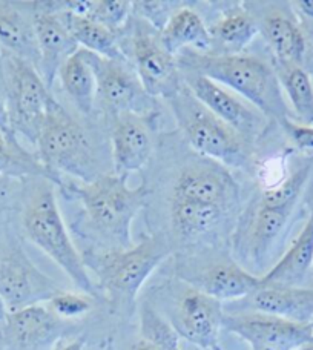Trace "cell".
<instances>
[{"label":"cell","mask_w":313,"mask_h":350,"mask_svg":"<svg viewBox=\"0 0 313 350\" xmlns=\"http://www.w3.org/2000/svg\"><path fill=\"white\" fill-rule=\"evenodd\" d=\"M312 329H313V323H312Z\"/></svg>","instance_id":"obj_46"},{"label":"cell","mask_w":313,"mask_h":350,"mask_svg":"<svg viewBox=\"0 0 313 350\" xmlns=\"http://www.w3.org/2000/svg\"><path fill=\"white\" fill-rule=\"evenodd\" d=\"M6 315H8V310H6L3 301H2V299H0V326H2V324L5 323Z\"/></svg>","instance_id":"obj_41"},{"label":"cell","mask_w":313,"mask_h":350,"mask_svg":"<svg viewBox=\"0 0 313 350\" xmlns=\"http://www.w3.org/2000/svg\"><path fill=\"white\" fill-rule=\"evenodd\" d=\"M16 180L12 178H5V177H0V204H2L6 198L10 197L11 189H12V185H14Z\"/></svg>","instance_id":"obj_38"},{"label":"cell","mask_w":313,"mask_h":350,"mask_svg":"<svg viewBox=\"0 0 313 350\" xmlns=\"http://www.w3.org/2000/svg\"><path fill=\"white\" fill-rule=\"evenodd\" d=\"M167 102L180 129L200 155L235 170H247L252 165L254 143L198 102L185 85Z\"/></svg>","instance_id":"obj_5"},{"label":"cell","mask_w":313,"mask_h":350,"mask_svg":"<svg viewBox=\"0 0 313 350\" xmlns=\"http://www.w3.org/2000/svg\"><path fill=\"white\" fill-rule=\"evenodd\" d=\"M152 154V133L149 118L134 112H122L111 123L112 174L129 178L141 171Z\"/></svg>","instance_id":"obj_16"},{"label":"cell","mask_w":313,"mask_h":350,"mask_svg":"<svg viewBox=\"0 0 313 350\" xmlns=\"http://www.w3.org/2000/svg\"><path fill=\"white\" fill-rule=\"evenodd\" d=\"M54 350H83V342L80 340H74L70 342H65V345H60Z\"/></svg>","instance_id":"obj_39"},{"label":"cell","mask_w":313,"mask_h":350,"mask_svg":"<svg viewBox=\"0 0 313 350\" xmlns=\"http://www.w3.org/2000/svg\"><path fill=\"white\" fill-rule=\"evenodd\" d=\"M181 281L206 293L220 303L241 301L261 286V278L244 269L232 258H220L198 267L180 272Z\"/></svg>","instance_id":"obj_17"},{"label":"cell","mask_w":313,"mask_h":350,"mask_svg":"<svg viewBox=\"0 0 313 350\" xmlns=\"http://www.w3.org/2000/svg\"><path fill=\"white\" fill-rule=\"evenodd\" d=\"M223 329L246 341L252 350H295L313 340L312 324L254 310L224 312Z\"/></svg>","instance_id":"obj_10"},{"label":"cell","mask_w":313,"mask_h":350,"mask_svg":"<svg viewBox=\"0 0 313 350\" xmlns=\"http://www.w3.org/2000/svg\"><path fill=\"white\" fill-rule=\"evenodd\" d=\"M223 303L186 284L175 295L169 323L180 338L202 350L218 346V334L223 329Z\"/></svg>","instance_id":"obj_13"},{"label":"cell","mask_w":313,"mask_h":350,"mask_svg":"<svg viewBox=\"0 0 313 350\" xmlns=\"http://www.w3.org/2000/svg\"><path fill=\"white\" fill-rule=\"evenodd\" d=\"M209 350H223V349L220 347V345H218V346H215V347H212V349H209Z\"/></svg>","instance_id":"obj_45"},{"label":"cell","mask_w":313,"mask_h":350,"mask_svg":"<svg viewBox=\"0 0 313 350\" xmlns=\"http://www.w3.org/2000/svg\"><path fill=\"white\" fill-rule=\"evenodd\" d=\"M66 321L46 303L11 312L0 327L5 345L16 350H49L65 334Z\"/></svg>","instance_id":"obj_18"},{"label":"cell","mask_w":313,"mask_h":350,"mask_svg":"<svg viewBox=\"0 0 313 350\" xmlns=\"http://www.w3.org/2000/svg\"><path fill=\"white\" fill-rule=\"evenodd\" d=\"M0 131H11L6 111V80L3 70V57L0 59Z\"/></svg>","instance_id":"obj_36"},{"label":"cell","mask_w":313,"mask_h":350,"mask_svg":"<svg viewBox=\"0 0 313 350\" xmlns=\"http://www.w3.org/2000/svg\"><path fill=\"white\" fill-rule=\"evenodd\" d=\"M295 350H313V340H312V341H308V342H304V345L297 347Z\"/></svg>","instance_id":"obj_42"},{"label":"cell","mask_w":313,"mask_h":350,"mask_svg":"<svg viewBox=\"0 0 313 350\" xmlns=\"http://www.w3.org/2000/svg\"><path fill=\"white\" fill-rule=\"evenodd\" d=\"M238 303V301H236ZM240 310H254L261 314L284 318L293 323H313V287H287L261 284L254 293L241 299Z\"/></svg>","instance_id":"obj_19"},{"label":"cell","mask_w":313,"mask_h":350,"mask_svg":"<svg viewBox=\"0 0 313 350\" xmlns=\"http://www.w3.org/2000/svg\"><path fill=\"white\" fill-rule=\"evenodd\" d=\"M59 14L64 18L66 28L70 29L79 48L105 59L128 60L118 34L112 33L111 29L90 17L66 14V12H59Z\"/></svg>","instance_id":"obj_27"},{"label":"cell","mask_w":313,"mask_h":350,"mask_svg":"<svg viewBox=\"0 0 313 350\" xmlns=\"http://www.w3.org/2000/svg\"><path fill=\"white\" fill-rule=\"evenodd\" d=\"M313 269V206L308 221L299 234L275 261V265L261 277V284L266 286H308Z\"/></svg>","instance_id":"obj_21"},{"label":"cell","mask_w":313,"mask_h":350,"mask_svg":"<svg viewBox=\"0 0 313 350\" xmlns=\"http://www.w3.org/2000/svg\"><path fill=\"white\" fill-rule=\"evenodd\" d=\"M60 291L64 289L43 273L22 249L16 247L0 255V299L8 314L48 303Z\"/></svg>","instance_id":"obj_12"},{"label":"cell","mask_w":313,"mask_h":350,"mask_svg":"<svg viewBox=\"0 0 313 350\" xmlns=\"http://www.w3.org/2000/svg\"><path fill=\"white\" fill-rule=\"evenodd\" d=\"M286 102L292 111L293 120L313 128V82L303 65L287 64L272 59Z\"/></svg>","instance_id":"obj_24"},{"label":"cell","mask_w":313,"mask_h":350,"mask_svg":"<svg viewBox=\"0 0 313 350\" xmlns=\"http://www.w3.org/2000/svg\"><path fill=\"white\" fill-rule=\"evenodd\" d=\"M23 232L31 243L45 252L66 273L77 289L90 297L98 295V287L71 239L62 217L54 189L49 185L39 187L25 206Z\"/></svg>","instance_id":"obj_3"},{"label":"cell","mask_w":313,"mask_h":350,"mask_svg":"<svg viewBox=\"0 0 313 350\" xmlns=\"http://www.w3.org/2000/svg\"><path fill=\"white\" fill-rule=\"evenodd\" d=\"M229 209L191 202H171V221L177 235L198 239L209 234L226 217Z\"/></svg>","instance_id":"obj_29"},{"label":"cell","mask_w":313,"mask_h":350,"mask_svg":"<svg viewBox=\"0 0 313 350\" xmlns=\"http://www.w3.org/2000/svg\"><path fill=\"white\" fill-rule=\"evenodd\" d=\"M31 5L37 49H39V74L51 90L62 65L79 51L64 18L51 8V2H34Z\"/></svg>","instance_id":"obj_14"},{"label":"cell","mask_w":313,"mask_h":350,"mask_svg":"<svg viewBox=\"0 0 313 350\" xmlns=\"http://www.w3.org/2000/svg\"><path fill=\"white\" fill-rule=\"evenodd\" d=\"M312 172V161L299 166L298 170L290 174L289 177L283 178L278 183L272 185L271 187L260 193V198L256 203L264 208L273 209H293L297 204L298 197L301 196L305 183L310 177Z\"/></svg>","instance_id":"obj_30"},{"label":"cell","mask_w":313,"mask_h":350,"mask_svg":"<svg viewBox=\"0 0 313 350\" xmlns=\"http://www.w3.org/2000/svg\"><path fill=\"white\" fill-rule=\"evenodd\" d=\"M60 187L83 208L86 226L100 245L97 251H123L134 246L131 228L146 202L145 185L131 187L128 178L105 174L87 183L72 181Z\"/></svg>","instance_id":"obj_2"},{"label":"cell","mask_w":313,"mask_h":350,"mask_svg":"<svg viewBox=\"0 0 313 350\" xmlns=\"http://www.w3.org/2000/svg\"><path fill=\"white\" fill-rule=\"evenodd\" d=\"M240 198V187L226 167L215 163L192 165L180 174L171 202H191L229 209Z\"/></svg>","instance_id":"obj_15"},{"label":"cell","mask_w":313,"mask_h":350,"mask_svg":"<svg viewBox=\"0 0 313 350\" xmlns=\"http://www.w3.org/2000/svg\"><path fill=\"white\" fill-rule=\"evenodd\" d=\"M85 55L96 76L97 100L111 117L122 112L148 118L155 114V100L145 91L128 60L105 59L90 51H85Z\"/></svg>","instance_id":"obj_9"},{"label":"cell","mask_w":313,"mask_h":350,"mask_svg":"<svg viewBox=\"0 0 313 350\" xmlns=\"http://www.w3.org/2000/svg\"><path fill=\"white\" fill-rule=\"evenodd\" d=\"M6 345H5V340H3V335L0 332V350H5Z\"/></svg>","instance_id":"obj_43"},{"label":"cell","mask_w":313,"mask_h":350,"mask_svg":"<svg viewBox=\"0 0 313 350\" xmlns=\"http://www.w3.org/2000/svg\"><path fill=\"white\" fill-rule=\"evenodd\" d=\"M212 45H221L220 54H240L256 36L260 34L258 25L249 10L230 8L209 27Z\"/></svg>","instance_id":"obj_28"},{"label":"cell","mask_w":313,"mask_h":350,"mask_svg":"<svg viewBox=\"0 0 313 350\" xmlns=\"http://www.w3.org/2000/svg\"><path fill=\"white\" fill-rule=\"evenodd\" d=\"M310 281H312V286L310 287H313V269H312V272H310V278H309V283H310ZM308 283V284H309Z\"/></svg>","instance_id":"obj_44"},{"label":"cell","mask_w":313,"mask_h":350,"mask_svg":"<svg viewBox=\"0 0 313 350\" xmlns=\"http://www.w3.org/2000/svg\"><path fill=\"white\" fill-rule=\"evenodd\" d=\"M131 350H159L155 346H152L151 342H148L145 340H140L139 342H135Z\"/></svg>","instance_id":"obj_40"},{"label":"cell","mask_w":313,"mask_h":350,"mask_svg":"<svg viewBox=\"0 0 313 350\" xmlns=\"http://www.w3.org/2000/svg\"><path fill=\"white\" fill-rule=\"evenodd\" d=\"M254 18L258 25L260 34L271 48L273 60L297 65L304 64L308 40L292 10L278 5V8L262 11L260 17Z\"/></svg>","instance_id":"obj_20"},{"label":"cell","mask_w":313,"mask_h":350,"mask_svg":"<svg viewBox=\"0 0 313 350\" xmlns=\"http://www.w3.org/2000/svg\"><path fill=\"white\" fill-rule=\"evenodd\" d=\"M172 252L163 234L151 235L123 251H90L83 255L85 265L97 277V287L103 289L114 306L135 301L143 284Z\"/></svg>","instance_id":"obj_4"},{"label":"cell","mask_w":313,"mask_h":350,"mask_svg":"<svg viewBox=\"0 0 313 350\" xmlns=\"http://www.w3.org/2000/svg\"><path fill=\"white\" fill-rule=\"evenodd\" d=\"M293 6H295V11L299 14H303L309 21H313V0H299V2L293 3Z\"/></svg>","instance_id":"obj_37"},{"label":"cell","mask_w":313,"mask_h":350,"mask_svg":"<svg viewBox=\"0 0 313 350\" xmlns=\"http://www.w3.org/2000/svg\"><path fill=\"white\" fill-rule=\"evenodd\" d=\"M160 42L174 57L183 51L212 53L209 27L195 10L186 5L175 11L160 31Z\"/></svg>","instance_id":"obj_22"},{"label":"cell","mask_w":313,"mask_h":350,"mask_svg":"<svg viewBox=\"0 0 313 350\" xmlns=\"http://www.w3.org/2000/svg\"><path fill=\"white\" fill-rule=\"evenodd\" d=\"M90 18L118 34L133 18V2L129 0H94Z\"/></svg>","instance_id":"obj_32"},{"label":"cell","mask_w":313,"mask_h":350,"mask_svg":"<svg viewBox=\"0 0 313 350\" xmlns=\"http://www.w3.org/2000/svg\"><path fill=\"white\" fill-rule=\"evenodd\" d=\"M36 148L42 163L60 178L66 174L87 183L105 175L98 171L100 161L87 131L62 105L51 112Z\"/></svg>","instance_id":"obj_6"},{"label":"cell","mask_w":313,"mask_h":350,"mask_svg":"<svg viewBox=\"0 0 313 350\" xmlns=\"http://www.w3.org/2000/svg\"><path fill=\"white\" fill-rule=\"evenodd\" d=\"M183 5L180 2H165V0H140V2H133V16L160 33L174 12Z\"/></svg>","instance_id":"obj_33"},{"label":"cell","mask_w":313,"mask_h":350,"mask_svg":"<svg viewBox=\"0 0 313 350\" xmlns=\"http://www.w3.org/2000/svg\"><path fill=\"white\" fill-rule=\"evenodd\" d=\"M91 298L92 297L85 295V293L60 291L59 293H55L46 304L55 315L62 318V320L68 321L86 315L87 312L92 309Z\"/></svg>","instance_id":"obj_34"},{"label":"cell","mask_w":313,"mask_h":350,"mask_svg":"<svg viewBox=\"0 0 313 350\" xmlns=\"http://www.w3.org/2000/svg\"><path fill=\"white\" fill-rule=\"evenodd\" d=\"M62 88L81 116H91L97 103V82L83 49L72 54L59 71Z\"/></svg>","instance_id":"obj_25"},{"label":"cell","mask_w":313,"mask_h":350,"mask_svg":"<svg viewBox=\"0 0 313 350\" xmlns=\"http://www.w3.org/2000/svg\"><path fill=\"white\" fill-rule=\"evenodd\" d=\"M181 77L185 86L198 102H202L224 123L232 126L244 139L255 143L267 131L269 118L226 86L195 72L181 71Z\"/></svg>","instance_id":"obj_11"},{"label":"cell","mask_w":313,"mask_h":350,"mask_svg":"<svg viewBox=\"0 0 313 350\" xmlns=\"http://www.w3.org/2000/svg\"><path fill=\"white\" fill-rule=\"evenodd\" d=\"M3 70L10 129L36 146L46 120L60 103L29 62L3 51Z\"/></svg>","instance_id":"obj_7"},{"label":"cell","mask_w":313,"mask_h":350,"mask_svg":"<svg viewBox=\"0 0 313 350\" xmlns=\"http://www.w3.org/2000/svg\"><path fill=\"white\" fill-rule=\"evenodd\" d=\"M0 45L6 53L29 62L39 71V49L31 10L27 12L17 3L0 2Z\"/></svg>","instance_id":"obj_23"},{"label":"cell","mask_w":313,"mask_h":350,"mask_svg":"<svg viewBox=\"0 0 313 350\" xmlns=\"http://www.w3.org/2000/svg\"><path fill=\"white\" fill-rule=\"evenodd\" d=\"M280 124L286 131V134L290 137L293 145L303 149V151L313 152V128L299 124L295 120H292V118L283 120Z\"/></svg>","instance_id":"obj_35"},{"label":"cell","mask_w":313,"mask_h":350,"mask_svg":"<svg viewBox=\"0 0 313 350\" xmlns=\"http://www.w3.org/2000/svg\"><path fill=\"white\" fill-rule=\"evenodd\" d=\"M0 177L12 180L40 177L57 186L64 183V180L42 163L39 155L29 152L17 142L12 131H0Z\"/></svg>","instance_id":"obj_26"},{"label":"cell","mask_w":313,"mask_h":350,"mask_svg":"<svg viewBox=\"0 0 313 350\" xmlns=\"http://www.w3.org/2000/svg\"><path fill=\"white\" fill-rule=\"evenodd\" d=\"M141 340L151 342L159 350H181V338L172 324L165 320L151 304H145L140 314Z\"/></svg>","instance_id":"obj_31"},{"label":"cell","mask_w":313,"mask_h":350,"mask_svg":"<svg viewBox=\"0 0 313 350\" xmlns=\"http://www.w3.org/2000/svg\"><path fill=\"white\" fill-rule=\"evenodd\" d=\"M175 59L180 71L195 72L226 86L260 109L269 120H293L272 64L246 54L197 51H183Z\"/></svg>","instance_id":"obj_1"},{"label":"cell","mask_w":313,"mask_h":350,"mask_svg":"<svg viewBox=\"0 0 313 350\" xmlns=\"http://www.w3.org/2000/svg\"><path fill=\"white\" fill-rule=\"evenodd\" d=\"M133 66L145 91L155 98L171 100L183 88L177 59L163 48L160 33L140 18H131Z\"/></svg>","instance_id":"obj_8"}]
</instances>
